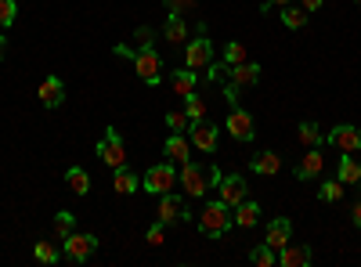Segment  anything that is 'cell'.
Segmentation results:
<instances>
[{"instance_id": "7a4b0ae2", "label": "cell", "mask_w": 361, "mask_h": 267, "mask_svg": "<svg viewBox=\"0 0 361 267\" xmlns=\"http://www.w3.org/2000/svg\"><path fill=\"white\" fill-rule=\"evenodd\" d=\"M235 221H231V206L228 202H206L202 206V213H199V231L202 235H209V239H221V235L231 228Z\"/></svg>"}, {"instance_id": "52a82bcc", "label": "cell", "mask_w": 361, "mask_h": 267, "mask_svg": "<svg viewBox=\"0 0 361 267\" xmlns=\"http://www.w3.org/2000/svg\"><path fill=\"white\" fill-rule=\"evenodd\" d=\"M325 144H333L336 152H347V156H357L361 152V130H354V127H347V123H340V127H333L325 134Z\"/></svg>"}, {"instance_id": "5bb4252c", "label": "cell", "mask_w": 361, "mask_h": 267, "mask_svg": "<svg viewBox=\"0 0 361 267\" xmlns=\"http://www.w3.org/2000/svg\"><path fill=\"white\" fill-rule=\"evenodd\" d=\"M325 170V156H322V148H307V156L296 163V177L300 181H314V177Z\"/></svg>"}, {"instance_id": "60d3db41", "label": "cell", "mask_w": 361, "mask_h": 267, "mask_svg": "<svg viewBox=\"0 0 361 267\" xmlns=\"http://www.w3.org/2000/svg\"><path fill=\"white\" fill-rule=\"evenodd\" d=\"M350 221H354V228H361V202H354V210H350Z\"/></svg>"}, {"instance_id": "74e56055", "label": "cell", "mask_w": 361, "mask_h": 267, "mask_svg": "<svg viewBox=\"0 0 361 267\" xmlns=\"http://www.w3.org/2000/svg\"><path fill=\"white\" fill-rule=\"evenodd\" d=\"M134 40H137L141 47H152V29H148V25H137V33H134Z\"/></svg>"}, {"instance_id": "d6a6232c", "label": "cell", "mask_w": 361, "mask_h": 267, "mask_svg": "<svg viewBox=\"0 0 361 267\" xmlns=\"http://www.w3.org/2000/svg\"><path fill=\"white\" fill-rule=\"evenodd\" d=\"M250 260H253L257 267H275V263H279V256H275V249H271L267 242H264V246H257V249L250 253Z\"/></svg>"}, {"instance_id": "4316f807", "label": "cell", "mask_w": 361, "mask_h": 267, "mask_svg": "<svg viewBox=\"0 0 361 267\" xmlns=\"http://www.w3.org/2000/svg\"><path fill=\"white\" fill-rule=\"evenodd\" d=\"M51 228H54V239H62V242H66L69 235L76 231V217H73L69 210H62V213L54 217V224H51Z\"/></svg>"}, {"instance_id": "8d00e7d4", "label": "cell", "mask_w": 361, "mask_h": 267, "mask_svg": "<svg viewBox=\"0 0 361 267\" xmlns=\"http://www.w3.org/2000/svg\"><path fill=\"white\" fill-rule=\"evenodd\" d=\"M163 4H166L173 15H185V11H195V4H199V0H163Z\"/></svg>"}, {"instance_id": "3957f363", "label": "cell", "mask_w": 361, "mask_h": 267, "mask_svg": "<svg viewBox=\"0 0 361 267\" xmlns=\"http://www.w3.org/2000/svg\"><path fill=\"white\" fill-rule=\"evenodd\" d=\"M177 181H180V177H177V166H173V163H159V166H148L141 188H145L148 195H166V192H173Z\"/></svg>"}, {"instance_id": "ffe728a7", "label": "cell", "mask_w": 361, "mask_h": 267, "mask_svg": "<svg viewBox=\"0 0 361 267\" xmlns=\"http://www.w3.org/2000/svg\"><path fill=\"white\" fill-rule=\"evenodd\" d=\"M112 188H116V195H134L141 188V177L134 170H127V166H119L116 177H112Z\"/></svg>"}, {"instance_id": "ab89813d", "label": "cell", "mask_w": 361, "mask_h": 267, "mask_svg": "<svg viewBox=\"0 0 361 267\" xmlns=\"http://www.w3.org/2000/svg\"><path fill=\"white\" fill-rule=\"evenodd\" d=\"M116 54H119V58H134V47H127V44H116Z\"/></svg>"}, {"instance_id": "484cf974", "label": "cell", "mask_w": 361, "mask_h": 267, "mask_svg": "<svg viewBox=\"0 0 361 267\" xmlns=\"http://www.w3.org/2000/svg\"><path fill=\"white\" fill-rule=\"evenodd\" d=\"M66 185H69L76 195H87V192H90V177H87L83 166H69V170H66Z\"/></svg>"}, {"instance_id": "7c38bea8", "label": "cell", "mask_w": 361, "mask_h": 267, "mask_svg": "<svg viewBox=\"0 0 361 267\" xmlns=\"http://www.w3.org/2000/svg\"><path fill=\"white\" fill-rule=\"evenodd\" d=\"M192 144L199 148V152L214 156V152H217V127L209 123V120H202V123H192Z\"/></svg>"}, {"instance_id": "d4e9b609", "label": "cell", "mask_w": 361, "mask_h": 267, "mask_svg": "<svg viewBox=\"0 0 361 267\" xmlns=\"http://www.w3.org/2000/svg\"><path fill=\"white\" fill-rule=\"evenodd\" d=\"M336 177H340L343 185H361V163L343 152V159H340V166H336Z\"/></svg>"}, {"instance_id": "603a6c76", "label": "cell", "mask_w": 361, "mask_h": 267, "mask_svg": "<svg viewBox=\"0 0 361 267\" xmlns=\"http://www.w3.org/2000/svg\"><path fill=\"white\" fill-rule=\"evenodd\" d=\"M231 221L238 224V228H253L257 221H260V206L257 202H250V199H243L235 206V213H231Z\"/></svg>"}, {"instance_id": "8fae6325", "label": "cell", "mask_w": 361, "mask_h": 267, "mask_svg": "<svg viewBox=\"0 0 361 267\" xmlns=\"http://www.w3.org/2000/svg\"><path fill=\"white\" fill-rule=\"evenodd\" d=\"M217 192H221V202H228L231 210H235V206H238V202L246 199L250 185H246V177H243V173H228V177H221Z\"/></svg>"}, {"instance_id": "cb8c5ba5", "label": "cell", "mask_w": 361, "mask_h": 267, "mask_svg": "<svg viewBox=\"0 0 361 267\" xmlns=\"http://www.w3.org/2000/svg\"><path fill=\"white\" fill-rule=\"evenodd\" d=\"M166 156H170V163H180V166H185V163H192V144L180 137V134H173V137L166 141Z\"/></svg>"}, {"instance_id": "2e32d148", "label": "cell", "mask_w": 361, "mask_h": 267, "mask_svg": "<svg viewBox=\"0 0 361 267\" xmlns=\"http://www.w3.org/2000/svg\"><path fill=\"white\" fill-rule=\"evenodd\" d=\"M279 263L282 267H307L311 263V249L307 246H296V242H286L279 249Z\"/></svg>"}, {"instance_id": "f1b7e54d", "label": "cell", "mask_w": 361, "mask_h": 267, "mask_svg": "<svg viewBox=\"0 0 361 267\" xmlns=\"http://www.w3.org/2000/svg\"><path fill=\"white\" fill-rule=\"evenodd\" d=\"M185 112H188V120H192V123H202V120H206V98L188 94V98H185Z\"/></svg>"}, {"instance_id": "d590c367", "label": "cell", "mask_w": 361, "mask_h": 267, "mask_svg": "<svg viewBox=\"0 0 361 267\" xmlns=\"http://www.w3.org/2000/svg\"><path fill=\"white\" fill-rule=\"evenodd\" d=\"M145 242H148V246H163V242H166V224H159V221H156L152 228L145 231Z\"/></svg>"}, {"instance_id": "7402d4cb", "label": "cell", "mask_w": 361, "mask_h": 267, "mask_svg": "<svg viewBox=\"0 0 361 267\" xmlns=\"http://www.w3.org/2000/svg\"><path fill=\"white\" fill-rule=\"evenodd\" d=\"M296 141L304 144V148H322V144H325V130H322L318 123L307 120V123H300V127H296Z\"/></svg>"}, {"instance_id": "9a60e30c", "label": "cell", "mask_w": 361, "mask_h": 267, "mask_svg": "<svg viewBox=\"0 0 361 267\" xmlns=\"http://www.w3.org/2000/svg\"><path fill=\"white\" fill-rule=\"evenodd\" d=\"M257 80H260V66H257V62L228 66V83H235V87H253Z\"/></svg>"}, {"instance_id": "83f0119b", "label": "cell", "mask_w": 361, "mask_h": 267, "mask_svg": "<svg viewBox=\"0 0 361 267\" xmlns=\"http://www.w3.org/2000/svg\"><path fill=\"white\" fill-rule=\"evenodd\" d=\"M307 18H311V11H307V8H296V4H286V11H282V22H286L289 29H304Z\"/></svg>"}, {"instance_id": "f546056e", "label": "cell", "mask_w": 361, "mask_h": 267, "mask_svg": "<svg viewBox=\"0 0 361 267\" xmlns=\"http://www.w3.org/2000/svg\"><path fill=\"white\" fill-rule=\"evenodd\" d=\"M343 188H347V185L340 181V177H336V181H325V185L318 188V199H322V202H340V199H343Z\"/></svg>"}, {"instance_id": "b9f144b4", "label": "cell", "mask_w": 361, "mask_h": 267, "mask_svg": "<svg viewBox=\"0 0 361 267\" xmlns=\"http://www.w3.org/2000/svg\"><path fill=\"white\" fill-rule=\"evenodd\" d=\"M286 4H296V0H264V8H286Z\"/></svg>"}, {"instance_id": "ee69618b", "label": "cell", "mask_w": 361, "mask_h": 267, "mask_svg": "<svg viewBox=\"0 0 361 267\" xmlns=\"http://www.w3.org/2000/svg\"><path fill=\"white\" fill-rule=\"evenodd\" d=\"M357 8H361V0H357Z\"/></svg>"}, {"instance_id": "277c9868", "label": "cell", "mask_w": 361, "mask_h": 267, "mask_svg": "<svg viewBox=\"0 0 361 267\" xmlns=\"http://www.w3.org/2000/svg\"><path fill=\"white\" fill-rule=\"evenodd\" d=\"M134 69H137V76L148 83V87H159V80H163V58L152 51V47H141V51H134Z\"/></svg>"}, {"instance_id": "ba28073f", "label": "cell", "mask_w": 361, "mask_h": 267, "mask_svg": "<svg viewBox=\"0 0 361 267\" xmlns=\"http://www.w3.org/2000/svg\"><path fill=\"white\" fill-rule=\"evenodd\" d=\"M94 249H98V239H94V235H87V231H73L69 239H66V256L73 263L90 260V256H94Z\"/></svg>"}, {"instance_id": "ac0fdd59", "label": "cell", "mask_w": 361, "mask_h": 267, "mask_svg": "<svg viewBox=\"0 0 361 267\" xmlns=\"http://www.w3.org/2000/svg\"><path fill=\"white\" fill-rule=\"evenodd\" d=\"M195 80H199V73L195 69H177L173 73V80H170V87H173V94L177 98H188V94H195Z\"/></svg>"}, {"instance_id": "e0dca14e", "label": "cell", "mask_w": 361, "mask_h": 267, "mask_svg": "<svg viewBox=\"0 0 361 267\" xmlns=\"http://www.w3.org/2000/svg\"><path fill=\"white\" fill-rule=\"evenodd\" d=\"M163 37H166V44H173V47H180L188 40V22H185V15H173L170 11V18H166V25H163Z\"/></svg>"}, {"instance_id": "30bf717a", "label": "cell", "mask_w": 361, "mask_h": 267, "mask_svg": "<svg viewBox=\"0 0 361 267\" xmlns=\"http://www.w3.org/2000/svg\"><path fill=\"white\" fill-rule=\"evenodd\" d=\"M228 134H231L235 141H253V134H257V127H253V116H250L246 108L231 105V112H228Z\"/></svg>"}, {"instance_id": "e575fe53", "label": "cell", "mask_w": 361, "mask_h": 267, "mask_svg": "<svg viewBox=\"0 0 361 267\" xmlns=\"http://www.w3.org/2000/svg\"><path fill=\"white\" fill-rule=\"evenodd\" d=\"M224 58H228V66H243V62H250L243 44H228V47H224Z\"/></svg>"}, {"instance_id": "8992f818", "label": "cell", "mask_w": 361, "mask_h": 267, "mask_svg": "<svg viewBox=\"0 0 361 267\" xmlns=\"http://www.w3.org/2000/svg\"><path fill=\"white\" fill-rule=\"evenodd\" d=\"M98 156L112 166V170H119V166H127V152H123V137H119V130L116 127H105V137L98 141Z\"/></svg>"}, {"instance_id": "1f68e13d", "label": "cell", "mask_w": 361, "mask_h": 267, "mask_svg": "<svg viewBox=\"0 0 361 267\" xmlns=\"http://www.w3.org/2000/svg\"><path fill=\"white\" fill-rule=\"evenodd\" d=\"M33 256H37L40 263H58V260H62V253H58L54 242H37V246H33Z\"/></svg>"}, {"instance_id": "44dd1931", "label": "cell", "mask_w": 361, "mask_h": 267, "mask_svg": "<svg viewBox=\"0 0 361 267\" xmlns=\"http://www.w3.org/2000/svg\"><path fill=\"white\" fill-rule=\"evenodd\" d=\"M279 170H282V156H279V152H257V156H253V173L275 177Z\"/></svg>"}, {"instance_id": "d6986e66", "label": "cell", "mask_w": 361, "mask_h": 267, "mask_svg": "<svg viewBox=\"0 0 361 267\" xmlns=\"http://www.w3.org/2000/svg\"><path fill=\"white\" fill-rule=\"evenodd\" d=\"M289 235H293V224H289L286 217L271 221V224H267V246H271V249L279 253V249H282V246L289 242Z\"/></svg>"}, {"instance_id": "7bdbcfd3", "label": "cell", "mask_w": 361, "mask_h": 267, "mask_svg": "<svg viewBox=\"0 0 361 267\" xmlns=\"http://www.w3.org/2000/svg\"><path fill=\"white\" fill-rule=\"evenodd\" d=\"M4 54H8V37L0 33V62H4Z\"/></svg>"}, {"instance_id": "f35d334b", "label": "cell", "mask_w": 361, "mask_h": 267, "mask_svg": "<svg viewBox=\"0 0 361 267\" xmlns=\"http://www.w3.org/2000/svg\"><path fill=\"white\" fill-rule=\"evenodd\" d=\"M325 0H300V8H307V11H322Z\"/></svg>"}, {"instance_id": "5b68a950", "label": "cell", "mask_w": 361, "mask_h": 267, "mask_svg": "<svg viewBox=\"0 0 361 267\" xmlns=\"http://www.w3.org/2000/svg\"><path fill=\"white\" fill-rule=\"evenodd\" d=\"M185 66L195 69V73L214 69V40H209V37L188 40V44H185Z\"/></svg>"}, {"instance_id": "6da1fadb", "label": "cell", "mask_w": 361, "mask_h": 267, "mask_svg": "<svg viewBox=\"0 0 361 267\" xmlns=\"http://www.w3.org/2000/svg\"><path fill=\"white\" fill-rule=\"evenodd\" d=\"M221 170L214 163H185L180 166V185H185V195H206L209 188H217L221 185Z\"/></svg>"}, {"instance_id": "4dcf8cb0", "label": "cell", "mask_w": 361, "mask_h": 267, "mask_svg": "<svg viewBox=\"0 0 361 267\" xmlns=\"http://www.w3.org/2000/svg\"><path fill=\"white\" fill-rule=\"evenodd\" d=\"M166 127H170L173 134H185V130H192V120H188V112H180V108L166 112Z\"/></svg>"}, {"instance_id": "9c48e42d", "label": "cell", "mask_w": 361, "mask_h": 267, "mask_svg": "<svg viewBox=\"0 0 361 267\" xmlns=\"http://www.w3.org/2000/svg\"><path fill=\"white\" fill-rule=\"evenodd\" d=\"M159 224H177V221H188L192 213H188V202L185 199H177L173 192H166V195H159Z\"/></svg>"}, {"instance_id": "4fadbf2b", "label": "cell", "mask_w": 361, "mask_h": 267, "mask_svg": "<svg viewBox=\"0 0 361 267\" xmlns=\"http://www.w3.org/2000/svg\"><path fill=\"white\" fill-rule=\"evenodd\" d=\"M37 98L44 101V108H58V105L66 101V83L58 80V76H44L40 91H37Z\"/></svg>"}, {"instance_id": "836d02e7", "label": "cell", "mask_w": 361, "mask_h": 267, "mask_svg": "<svg viewBox=\"0 0 361 267\" xmlns=\"http://www.w3.org/2000/svg\"><path fill=\"white\" fill-rule=\"evenodd\" d=\"M18 18V4L15 0H0V29H11Z\"/></svg>"}]
</instances>
